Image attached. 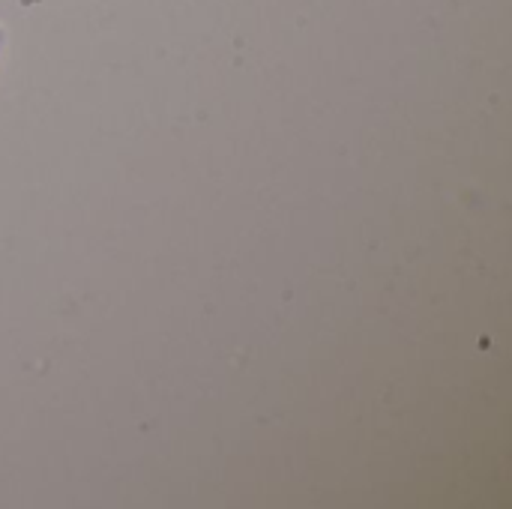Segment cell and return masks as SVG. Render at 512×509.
Wrapping results in <instances>:
<instances>
[]
</instances>
